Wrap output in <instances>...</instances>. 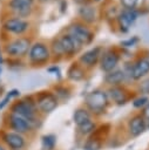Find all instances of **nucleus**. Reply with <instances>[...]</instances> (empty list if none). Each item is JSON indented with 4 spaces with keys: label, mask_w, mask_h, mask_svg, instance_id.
Listing matches in <instances>:
<instances>
[{
    "label": "nucleus",
    "mask_w": 149,
    "mask_h": 150,
    "mask_svg": "<svg viewBox=\"0 0 149 150\" xmlns=\"http://www.w3.org/2000/svg\"><path fill=\"white\" fill-rule=\"evenodd\" d=\"M100 7V20H104L106 22L114 25L117 15L121 12V6L115 0H104L99 5Z\"/></svg>",
    "instance_id": "obj_16"
},
{
    "label": "nucleus",
    "mask_w": 149,
    "mask_h": 150,
    "mask_svg": "<svg viewBox=\"0 0 149 150\" xmlns=\"http://www.w3.org/2000/svg\"><path fill=\"white\" fill-rule=\"evenodd\" d=\"M101 148V142L94 137V138H90L86 142V144L83 145V149L84 150H99Z\"/></svg>",
    "instance_id": "obj_32"
},
{
    "label": "nucleus",
    "mask_w": 149,
    "mask_h": 150,
    "mask_svg": "<svg viewBox=\"0 0 149 150\" xmlns=\"http://www.w3.org/2000/svg\"><path fill=\"white\" fill-rule=\"evenodd\" d=\"M136 91L140 95H144V96H148L149 97V76H147V77L137 81Z\"/></svg>",
    "instance_id": "obj_28"
},
{
    "label": "nucleus",
    "mask_w": 149,
    "mask_h": 150,
    "mask_svg": "<svg viewBox=\"0 0 149 150\" xmlns=\"http://www.w3.org/2000/svg\"><path fill=\"white\" fill-rule=\"evenodd\" d=\"M149 102V97L148 96H144V95H138L136 97H134L131 100V103H133V107L135 109H143L145 107V104Z\"/></svg>",
    "instance_id": "obj_31"
},
{
    "label": "nucleus",
    "mask_w": 149,
    "mask_h": 150,
    "mask_svg": "<svg viewBox=\"0 0 149 150\" xmlns=\"http://www.w3.org/2000/svg\"><path fill=\"white\" fill-rule=\"evenodd\" d=\"M103 1H104V0H94V2H95V4H97V5H100V4H101V2H103Z\"/></svg>",
    "instance_id": "obj_39"
},
{
    "label": "nucleus",
    "mask_w": 149,
    "mask_h": 150,
    "mask_svg": "<svg viewBox=\"0 0 149 150\" xmlns=\"http://www.w3.org/2000/svg\"><path fill=\"white\" fill-rule=\"evenodd\" d=\"M77 130H79V132H80L81 135H83V136L90 135V134H93V132L96 130V123H95V121L92 118V120L84 122L83 124L79 125V127H77Z\"/></svg>",
    "instance_id": "obj_27"
},
{
    "label": "nucleus",
    "mask_w": 149,
    "mask_h": 150,
    "mask_svg": "<svg viewBox=\"0 0 149 150\" xmlns=\"http://www.w3.org/2000/svg\"><path fill=\"white\" fill-rule=\"evenodd\" d=\"M26 59H27V63L33 68H40L50 64L52 54H50L48 40L41 38L34 39Z\"/></svg>",
    "instance_id": "obj_4"
},
{
    "label": "nucleus",
    "mask_w": 149,
    "mask_h": 150,
    "mask_svg": "<svg viewBox=\"0 0 149 150\" xmlns=\"http://www.w3.org/2000/svg\"><path fill=\"white\" fill-rule=\"evenodd\" d=\"M121 8L124 9H141L147 6V0H117Z\"/></svg>",
    "instance_id": "obj_24"
},
{
    "label": "nucleus",
    "mask_w": 149,
    "mask_h": 150,
    "mask_svg": "<svg viewBox=\"0 0 149 150\" xmlns=\"http://www.w3.org/2000/svg\"><path fill=\"white\" fill-rule=\"evenodd\" d=\"M103 82L108 87H115V86H123L127 82V76L126 73L122 68L117 67L116 69L106 73L103 75Z\"/></svg>",
    "instance_id": "obj_19"
},
{
    "label": "nucleus",
    "mask_w": 149,
    "mask_h": 150,
    "mask_svg": "<svg viewBox=\"0 0 149 150\" xmlns=\"http://www.w3.org/2000/svg\"><path fill=\"white\" fill-rule=\"evenodd\" d=\"M141 114H142V116L145 118V121H147V122H149V102H148V103L145 104V107L142 109Z\"/></svg>",
    "instance_id": "obj_35"
},
{
    "label": "nucleus",
    "mask_w": 149,
    "mask_h": 150,
    "mask_svg": "<svg viewBox=\"0 0 149 150\" xmlns=\"http://www.w3.org/2000/svg\"><path fill=\"white\" fill-rule=\"evenodd\" d=\"M4 1H5V0H0V2H4Z\"/></svg>",
    "instance_id": "obj_42"
},
{
    "label": "nucleus",
    "mask_w": 149,
    "mask_h": 150,
    "mask_svg": "<svg viewBox=\"0 0 149 150\" xmlns=\"http://www.w3.org/2000/svg\"><path fill=\"white\" fill-rule=\"evenodd\" d=\"M35 104L40 115H47L54 111L59 105V100L52 90H42L34 95Z\"/></svg>",
    "instance_id": "obj_10"
},
{
    "label": "nucleus",
    "mask_w": 149,
    "mask_h": 150,
    "mask_svg": "<svg viewBox=\"0 0 149 150\" xmlns=\"http://www.w3.org/2000/svg\"><path fill=\"white\" fill-rule=\"evenodd\" d=\"M149 76V49H141L131 59V80L140 81Z\"/></svg>",
    "instance_id": "obj_9"
},
{
    "label": "nucleus",
    "mask_w": 149,
    "mask_h": 150,
    "mask_svg": "<svg viewBox=\"0 0 149 150\" xmlns=\"http://www.w3.org/2000/svg\"><path fill=\"white\" fill-rule=\"evenodd\" d=\"M56 143V137L52 134L42 136V148L43 150H53Z\"/></svg>",
    "instance_id": "obj_30"
},
{
    "label": "nucleus",
    "mask_w": 149,
    "mask_h": 150,
    "mask_svg": "<svg viewBox=\"0 0 149 150\" xmlns=\"http://www.w3.org/2000/svg\"><path fill=\"white\" fill-rule=\"evenodd\" d=\"M147 127H148V122L145 121V118L142 116L141 112L133 115L128 121V131L133 137H137L141 134H143Z\"/></svg>",
    "instance_id": "obj_18"
},
{
    "label": "nucleus",
    "mask_w": 149,
    "mask_h": 150,
    "mask_svg": "<svg viewBox=\"0 0 149 150\" xmlns=\"http://www.w3.org/2000/svg\"><path fill=\"white\" fill-rule=\"evenodd\" d=\"M141 42V38L138 35H131V36H128L123 40L120 41L118 46L123 49H127V50H131L134 47L138 46Z\"/></svg>",
    "instance_id": "obj_26"
},
{
    "label": "nucleus",
    "mask_w": 149,
    "mask_h": 150,
    "mask_svg": "<svg viewBox=\"0 0 149 150\" xmlns=\"http://www.w3.org/2000/svg\"><path fill=\"white\" fill-rule=\"evenodd\" d=\"M106 90H107L110 103H114L116 105H124L126 103H128L130 100L134 98L131 91L126 87V84L108 87Z\"/></svg>",
    "instance_id": "obj_15"
},
{
    "label": "nucleus",
    "mask_w": 149,
    "mask_h": 150,
    "mask_svg": "<svg viewBox=\"0 0 149 150\" xmlns=\"http://www.w3.org/2000/svg\"><path fill=\"white\" fill-rule=\"evenodd\" d=\"M88 70L86 68H83L76 60H73L70 62V64L68 66L67 69V79L73 81V82H80L82 80L86 79Z\"/></svg>",
    "instance_id": "obj_21"
},
{
    "label": "nucleus",
    "mask_w": 149,
    "mask_h": 150,
    "mask_svg": "<svg viewBox=\"0 0 149 150\" xmlns=\"http://www.w3.org/2000/svg\"><path fill=\"white\" fill-rule=\"evenodd\" d=\"M110 104L106 89L96 88L89 91L84 97V107L94 115H102Z\"/></svg>",
    "instance_id": "obj_7"
},
{
    "label": "nucleus",
    "mask_w": 149,
    "mask_h": 150,
    "mask_svg": "<svg viewBox=\"0 0 149 150\" xmlns=\"http://www.w3.org/2000/svg\"><path fill=\"white\" fill-rule=\"evenodd\" d=\"M61 30H63L65 33L74 38L79 43L82 45L83 48L87 46H90L94 42L96 36V32L94 27L83 23L76 18H74L69 23H67Z\"/></svg>",
    "instance_id": "obj_5"
},
{
    "label": "nucleus",
    "mask_w": 149,
    "mask_h": 150,
    "mask_svg": "<svg viewBox=\"0 0 149 150\" xmlns=\"http://www.w3.org/2000/svg\"><path fill=\"white\" fill-rule=\"evenodd\" d=\"M52 91L54 93V95L57 97V100H68L70 97V94H72V90L68 86H65V84H56L53 87Z\"/></svg>",
    "instance_id": "obj_25"
},
{
    "label": "nucleus",
    "mask_w": 149,
    "mask_h": 150,
    "mask_svg": "<svg viewBox=\"0 0 149 150\" xmlns=\"http://www.w3.org/2000/svg\"><path fill=\"white\" fill-rule=\"evenodd\" d=\"M7 123H8V127L11 130H13L14 132L21 134V135L27 134L31 130H33L32 124L25 117L18 115V114L11 112V111L7 115Z\"/></svg>",
    "instance_id": "obj_17"
},
{
    "label": "nucleus",
    "mask_w": 149,
    "mask_h": 150,
    "mask_svg": "<svg viewBox=\"0 0 149 150\" xmlns=\"http://www.w3.org/2000/svg\"><path fill=\"white\" fill-rule=\"evenodd\" d=\"M92 118H93V114L84 105L76 108L74 110V112H73V122H74V124L76 127L83 124L84 122H87V121H89Z\"/></svg>",
    "instance_id": "obj_23"
},
{
    "label": "nucleus",
    "mask_w": 149,
    "mask_h": 150,
    "mask_svg": "<svg viewBox=\"0 0 149 150\" xmlns=\"http://www.w3.org/2000/svg\"><path fill=\"white\" fill-rule=\"evenodd\" d=\"M0 15H13L21 19L33 20L40 9L36 0H5Z\"/></svg>",
    "instance_id": "obj_2"
},
{
    "label": "nucleus",
    "mask_w": 149,
    "mask_h": 150,
    "mask_svg": "<svg viewBox=\"0 0 149 150\" xmlns=\"http://www.w3.org/2000/svg\"><path fill=\"white\" fill-rule=\"evenodd\" d=\"M9 111L25 117L32 124L33 129H35L38 127V123L40 122V114L38 111L34 96H25L20 100H15L11 104Z\"/></svg>",
    "instance_id": "obj_6"
},
{
    "label": "nucleus",
    "mask_w": 149,
    "mask_h": 150,
    "mask_svg": "<svg viewBox=\"0 0 149 150\" xmlns=\"http://www.w3.org/2000/svg\"><path fill=\"white\" fill-rule=\"evenodd\" d=\"M0 74H1V66H0Z\"/></svg>",
    "instance_id": "obj_41"
},
{
    "label": "nucleus",
    "mask_w": 149,
    "mask_h": 150,
    "mask_svg": "<svg viewBox=\"0 0 149 150\" xmlns=\"http://www.w3.org/2000/svg\"><path fill=\"white\" fill-rule=\"evenodd\" d=\"M48 45H49V49H50V54H52V63L59 62L61 60H66L65 52H63V48L61 46L57 34L48 40Z\"/></svg>",
    "instance_id": "obj_22"
},
{
    "label": "nucleus",
    "mask_w": 149,
    "mask_h": 150,
    "mask_svg": "<svg viewBox=\"0 0 149 150\" xmlns=\"http://www.w3.org/2000/svg\"><path fill=\"white\" fill-rule=\"evenodd\" d=\"M140 12L137 9H124L122 8L120 14L117 15L113 28L116 29L120 34H128L130 28L140 18Z\"/></svg>",
    "instance_id": "obj_11"
},
{
    "label": "nucleus",
    "mask_w": 149,
    "mask_h": 150,
    "mask_svg": "<svg viewBox=\"0 0 149 150\" xmlns=\"http://www.w3.org/2000/svg\"><path fill=\"white\" fill-rule=\"evenodd\" d=\"M0 150H6V148H5L4 145H1V144H0Z\"/></svg>",
    "instance_id": "obj_40"
},
{
    "label": "nucleus",
    "mask_w": 149,
    "mask_h": 150,
    "mask_svg": "<svg viewBox=\"0 0 149 150\" xmlns=\"http://www.w3.org/2000/svg\"><path fill=\"white\" fill-rule=\"evenodd\" d=\"M33 20L21 19L13 15H0V32L8 36H35Z\"/></svg>",
    "instance_id": "obj_1"
},
{
    "label": "nucleus",
    "mask_w": 149,
    "mask_h": 150,
    "mask_svg": "<svg viewBox=\"0 0 149 150\" xmlns=\"http://www.w3.org/2000/svg\"><path fill=\"white\" fill-rule=\"evenodd\" d=\"M2 139L11 150H21L26 144V139L23 135L14 132V131L5 132V135L2 136Z\"/></svg>",
    "instance_id": "obj_20"
},
{
    "label": "nucleus",
    "mask_w": 149,
    "mask_h": 150,
    "mask_svg": "<svg viewBox=\"0 0 149 150\" xmlns=\"http://www.w3.org/2000/svg\"><path fill=\"white\" fill-rule=\"evenodd\" d=\"M74 4H76L77 6L80 5H84V4H90V2H94V0H73Z\"/></svg>",
    "instance_id": "obj_36"
},
{
    "label": "nucleus",
    "mask_w": 149,
    "mask_h": 150,
    "mask_svg": "<svg viewBox=\"0 0 149 150\" xmlns=\"http://www.w3.org/2000/svg\"><path fill=\"white\" fill-rule=\"evenodd\" d=\"M122 60V48L118 45H113L103 48L99 68L102 73H109L114 69H116Z\"/></svg>",
    "instance_id": "obj_8"
},
{
    "label": "nucleus",
    "mask_w": 149,
    "mask_h": 150,
    "mask_svg": "<svg viewBox=\"0 0 149 150\" xmlns=\"http://www.w3.org/2000/svg\"><path fill=\"white\" fill-rule=\"evenodd\" d=\"M19 96H20V91H19L18 89H12V90L7 91L6 95H5V97L0 101V110L4 109L13 98H16V97H19Z\"/></svg>",
    "instance_id": "obj_29"
},
{
    "label": "nucleus",
    "mask_w": 149,
    "mask_h": 150,
    "mask_svg": "<svg viewBox=\"0 0 149 150\" xmlns=\"http://www.w3.org/2000/svg\"><path fill=\"white\" fill-rule=\"evenodd\" d=\"M57 7H59V12L61 14H65L67 12V7H68V1L67 0H57Z\"/></svg>",
    "instance_id": "obj_34"
},
{
    "label": "nucleus",
    "mask_w": 149,
    "mask_h": 150,
    "mask_svg": "<svg viewBox=\"0 0 149 150\" xmlns=\"http://www.w3.org/2000/svg\"><path fill=\"white\" fill-rule=\"evenodd\" d=\"M76 19L88 26H96L100 21V7L95 2L80 5L76 8Z\"/></svg>",
    "instance_id": "obj_13"
},
{
    "label": "nucleus",
    "mask_w": 149,
    "mask_h": 150,
    "mask_svg": "<svg viewBox=\"0 0 149 150\" xmlns=\"http://www.w3.org/2000/svg\"><path fill=\"white\" fill-rule=\"evenodd\" d=\"M52 1H56V0H36V2L41 6V5H45V4H49Z\"/></svg>",
    "instance_id": "obj_38"
},
{
    "label": "nucleus",
    "mask_w": 149,
    "mask_h": 150,
    "mask_svg": "<svg viewBox=\"0 0 149 150\" xmlns=\"http://www.w3.org/2000/svg\"><path fill=\"white\" fill-rule=\"evenodd\" d=\"M5 62V55H4V52H2V46H1V42H0V66Z\"/></svg>",
    "instance_id": "obj_37"
},
{
    "label": "nucleus",
    "mask_w": 149,
    "mask_h": 150,
    "mask_svg": "<svg viewBox=\"0 0 149 150\" xmlns=\"http://www.w3.org/2000/svg\"><path fill=\"white\" fill-rule=\"evenodd\" d=\"M57 36H59V40L61 42V46L63 48V52H65V56H66V60H74L82 50H83V47L81 43H79L74 38H72L69 34L65 33L63 30H60L57 33Z\"/></svg>",
    "instance_id": "obj_14"
},
{
    "label": "nucleus",
    "mask_w": 149,
    "mask_h": 150,
    "mask_svg": "<svg viewBox=\"0 0 149 150\" xmlns=\"http://www.w3.org/2000/svg\"><path fill=\"white\" fill-rule=\"evenodd\" d=\"M103 48H104V46H102V45L93 46V47H90V48H88L86 50H82L76 56L75 60L83 68H86L89 71V70L94 69L96 66H99V62H100V59H101Z\"/></svg>",
    "instance_id": "obj_12"
},
{
    "label": "nucleus",
    "mask_w": 149,
    "mask_h": 150,
    "mask_svg": "<svg viewBox=\"0 0 149 150\" xmlns=\"http://www.w3.org/2000/svg\"><path fill=\"white\" fill-rule=\"evenodd\" d=\"M35 36H9L1 42L2 52L7 59H26Z\"/></svg>",
    "instance_id": "obj_3"
},
{
    "label": "nucleus",
    "mask_w": 149,
    "mask_h": 150,
    "mask_svg": "<svg viewBox=\"0 0 149 150\" xmlns=\"http://www.w3.org/2000/svg\"><path fill=\"white\" fill-rule=\"evenodd\" d=\"M47 71L52 75H54L57 80H61V68L59 64H55V63H50V66L47 67Z\"/></svg>",
    "instance_id": "obj_33"
}]
</instances>
